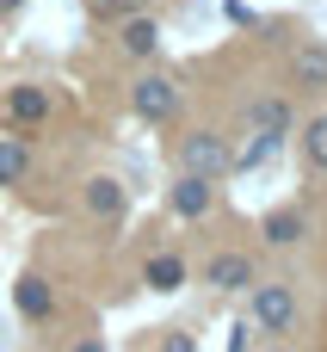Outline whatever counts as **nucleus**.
I'll return each mask as SVG.
<instances>
[{"label": "nucleus", "instance_id": "nucleus-1", "mask_svg": "<svg viewBox=\"0 0 327 352\" xmlns=\"http://www.w3.org/2000/svg\"><path fill=\"white\" fill-rule=\"evenodd\" d=\"M247 322H253L260 334H291V328H297V291H291V285H260V278H253Z\"/></svg>", "mask_w": 327, "mask_h": 352}, {"label": "nucleus", "instance_id": "nucleus-2", "mask_svg": "<svg viewBox=\"0 0 327 352\" xmlns=\"http://www.w3.org/2000/svg\"><path fill=\"white\" fill-rule=\"evenodd\" d=\"M229 142L216 136V130H192L185 142H179V173H198V179H223L229 173Z\"/></svg>", "mask_w": 327, "mask_h": 352}, {"label": "nucleus", "instance_id": "nucleus-3", "mask_svg": "<svg viewBox=\"0 0 327 352\" xmlns=\"http://www.w3.org/2000/svg\"><path fill=\"white\" fill-rule=\"evenodd\" d=\"M130 111H136L142 124H167V118L179 111V87H173L167 74H136V80H130Z\"/></svg>", "mask_w": 327, "mask_h": 352}, {"label": "nucleus", "instance_id": "nucleus-4", "mask_svg": "<svg viewBox=\"0 0 327 352\" xmlns=\"http://www.w3.org/2000/svg\"><path fill=\"white\" fill-rule=\"evenodd\" d=\"M167 204H173V217L198 223V217H210V210H216V179H198V173H179V179H173V192H167Z\"/></svg>", "mask_w": 327, "mask_h": 352}, {"label": "nucleus", "instance_id": "nucleus-5", "mask_svg": "<svg viewBox=\"0 0 327 352\" xmlns=\"http://www.w3.org/2000/svg\"><path fill=\"white\" fill-rule=\"evenodd\" d=\"M80 204H87V217H99V223H117L130 198H124V186H117L111 173H93V179H87V192H80Z\"/></svg>", "mask_w": 327, "mask_h": 352}, {"label": "nucleus", "instance_id": "nucleus-6", "mask_svg": "<svg viewBox=\"0 0 327 352\" xmlns=\"http://www.w3.org/2000/svg\"><path fill=\"white\" fill-rule=\"evenodd\" d=\"M6 118H12L19 130L49 124V87H12V93H6Z\"/></svg>", "mask_w": 327, "mask_h": 352}, {"label": "nucleus", "instance_id": "nucleus-7", "mask_svg": "<svg viewBox=\"0 0 327 352\" xmlns=\"http://www.w3.org/2000/svg\"><path fill=\"white\" fill-rule=\"evenodd\" d=\"M204 285H210V291H247V285H253V260H247V254H210Z\"/></svg>", "mask_w": 327, "mask_h": 352}, {"label": "nucleus", "instance_id": "nucleus-8", "mask_svg": "<svg viewBox=\"0 0 327 352\" xmlns=\"http://www.w3.org/2000/svg\"><path fill=\"white\" fill-rule=\"evenodd\" d=\"M291 80L303 87V93H322L327 87V43H297V56H291Z\"/></svg>", "mask_w": 327, "mask_h": 352}, {"label": "nucleus", "instance_id": "nucleus-9", "mask_svg": "<svg viewBox=\"0 0 327 352\" xmlns=\"http://www.w3.org/2000/svg\"><path fill=\"white\" fill-rule=\"evenodd\" d=\"M117 50H124L130 62H155V50H161V25H155V19H124Z\"/></svg>", "mask_w": 327, "mask_h": 352}, {"label": "nucleus", "instance_id": "nucleus-10", "mask_svg": "<svg viewBox=\"0 0 327 352\" xmlns=\"http://www.w3.org/2000/svg\"><path fill=\"white\" fill-rule=\"evenodd\" d=\"M12 303H19L25 322H49V316H56V297H49V285H43L37 272H25V278L12 285Z\"/></svg>", "mask_w": 327, "mask_h": 352}, {"label": "nucleus", "instance_id": "nucleus-11", "mask_svg": "<svg viewBox=\"0 0 327 352\" xmlns=\"http://www.w3.org/2000/svg\"><path fill=\"white\" fill-rule=\"evenodd\" d=\"M291 124H297V111H291L284 99H253V105H247V130H272V136H291Z\"/></svg>", "mask_w": 327, "mask_h": 352}, {"label": "nucleus", "instance_id": "nucleus-12", "mask_svg": "<svg viewBox=\"0 0 327 352\" xmlns=\"http://www.w3.org/2000/svg\"><path fill=\"white\" fill-rule=\"evenodd\" d=\"M260 235H266V248H297L309 235V223H303V210H272L260 223Z\"/></svg>", "mask_w": 327, "mask_h": 352}, {"label": "nucleus", "instance_id": "nucleus-13", "mask_svg": "<svg viewBox=\"0 0 327 352\" xmlns=\"http://www.w3.org/2000/svg\"><path fill=\"white\" fill-rule=\"evenodd\" d=\"M142 285H148V291H179V285H185V260H179V254H148Z\"/></svg>", "mask_w": 327, "mask_h": 352}, {"label": "nucleus", "instance_id": "nucleus-14", "mask_svg": "<svg viewBox=\"0 0 327 352\" xmlns=\"http://www.w3.org/2000/svg\"><path fill=\"white\" fill-rule=\"evenodd\" d=\"M278 148H284V136H272V130H253V142H247V148L229 161V173H253V167H266Z\"/></svg>", "mask_w": 327, "mask_h": 352}, {"label": "nucleus", "instance_id": "nucleus-15", "mask_svg": "<svg viewBox=\"0 0 327 352\" xmlns=\"http://www.w3.org/2000/svg\"><path fill=\"white\" fill-rule=\"evenodd\" d=\"M31 173V148H25V136H0V186H19Z\"/></svg>", "mask_w": 327, "mask_h": 352}, {"label": "nucleus", "instance_id": "nucleus-16", "mask_svg": "<svg viewBox=\"0 0 327 352\" xmlns=\"http://www.w3.org/2000/svg\"><path fill=\"white\" fill-rule=\"evenodd\" d=\"M303 155H309V167L327 173V118H315V124L303 130Z\"/></svg>", "mask_w": 327, "mask_h": 352}, {"label": "nucleus", "instance_id": "nucleus-17", "mask_svg": "<svg viewBox=\"0 0 327 352\" xmlns=\"http://www.w3.org/2000/svg\"><path fill=\"white\" fill-rule=\"evenodd\" d=\"M253 334H260L253 322H235V340H229V352H247V346H253Z\"/></svg>", "mask_w": 327, "mask_h": 352}, {"label": "nucleus", "instance_id": "nucleus-18", "mask_svg": "<svg viewBox=\"0 0 327 352\" xmlns=\"http://www.w3.org/2000/svg\"><path fill=\"white\" fill-rule=\"evenodd\" d=\"M161 352H198V340H192V334H167V340H161Z\"/></svg>", "mask_w": 327, "mask_h": 352}, {"label": "nucleus", "instance_id": "nucleus-19", "mask_svg": "<svg viewBox=\"0 0 327 352\" xmlns=\"http://www.w3.org/2000/svg\"><path fill=\"white\" fill-rule=\"evenodd\" d=\"M74 352H105V340H99V334H87V340H74Z\"/></svg>", "mask_w": 327, "mask_h": 352}, {"label": "nucleus", "instance_id": "nucleus-20", "mask_svg": "<svg viewBox=\"0 0 327 352\" xmlns=\"http://www.w3.org/2000/svg\"><path fill=\"white\" fill-rule=\"evenodd\" d=\"M19 6H25V0H0V12H19Z\"/></svg>", "mask_w": 327, "mask_h": 352}, {"label": "nucleus", "instance_id": "nucleus-21", "mask_svg": "<svg viewBox=\"0 0 327 352\" xmlns=\"http://www.w3.org/2000/svg\"><path fill=\"white\" fill-rule=\"evenodd\" d=\"M247 352H253V346H247Z\"/></svg>", "mask_w": 327, "mask_h": 352}]
</instances>
